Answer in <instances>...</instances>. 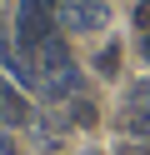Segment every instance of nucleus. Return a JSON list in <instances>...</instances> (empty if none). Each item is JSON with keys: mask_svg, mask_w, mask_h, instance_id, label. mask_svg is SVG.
Returning a JSON list of instances; mask_svg holds the SVG:
<instances>
[{"mask_svg": "<svg viewBox=\"0 0 150 155\" xmlns=\"http://www.w3.org/2000/svg\"><path fill=\"white\" fill-rule=\"evenodd\" d=\"M105 0H60V20L70 25V30H80V35H90V30H100L105 25Z\"/></svg>", "mask_w": 150, "mask_h": 155, "instance_id": "obj_1", "label": "nucleus"}, {"mask_svg": "<svg viewBox=\"0 0 150 155\" xmlns=\"http://www.w3.org/2000/svg\"><path fill=\"white\" fill-rule=\"evenodd\" d=\"M115 65H120V50H115V45H105L100 60H95V70H100V75H115Z\"/></svg>", "mask_w": 150, "mask_h": 155, "instance_id": "obj_7", "label": "nucleus"}, {"mask_svg": "<svg viewBox=\"0 0 150 155\" xmlns=\"http://www.w3.org/2000/svg\"><path fill=\"white\" fill-rule=\"evenodd\" d=\"M35 60L45 65V75H55V70H65V65H70V45L60 40V35H50V40L40 45V55H35Z\"/></svg>", "mask_w": 150, "mask_h": 155, "instance_id": "obj_4", "label": "nucleus"}, {"mask_svg": "<svg viewBox=\"0 0 150 155\" xmlns=\"http://www.w3.org/2000/svg\"><path fill=\"white\" fill-rule=\"evenodd\" d=\"M125 130H130V135H145V140H150V110H135V115L125 120Z\"/></svg>", "mask_w": 150, "mask_h": 155, "instance_id": "obj_8", "label": "nucleus"}, {"mask_svg": "<svg viewBox=\"0 0 150 155\" xmlns=\"http://www.w3.org/2000/svg\"><path fill=\"white\" fill-rule=\"evenodd\" d=\"M80 85H85V75H80L75 65H65V70L45 75V95H50V100H75V95H85Z\"/></svg>", "mask_w": 150, "mask_h": 155, "instance_id": "obj_3", "label": "nucleus"}, {"mask_svg": "<svg viewBox=\"0 0 150 155\" xmlns=\"http://www.w3.org/2000/svg\"><path fill=\"white\" fill-rule=\"evenodd\" d=\"M70 120H75L80 130H95V100H90V95H75V100H70Z\"/></svg>", "mask_w": 150, "mask_h": 155, "instance_id": "obj_5", "label": "nucleus"}, {"mask_svg": "<svg viewBox=\"0 0 150 155\" xmlns=\"http://www.w3.org/2000/svg\"><path fill=\"white\" fill-rule=\"evenodd\" d=\"M0 120L20 130V125H35V110H30V100H25L20 90H10V85H0Z\"/></svg>", "mask_w": 150, "mask_h": 155, "instance_id": "obj_2", "label": "nucleus"}, {"mask_svg": "<svg viewBox=\"0 0 150 155\" xmlns=\"http://www.w3.org/2000/svg\"><path fill=\"white\" fill-rule=\"evenodd\" d=\"M0 155H20V150H15V140H10V135H0Z\"/></svg>", "mask_w": 150, "mask_h": 155, "instance_id": "obj_11", "label": "nucleus"}, {"mask_svg": "<svg viewBox=\"0 0 150 155\" xmlns=\"http://www.w3.org/2000/svg\"><path fill=\"white\" fill-rule=\"evenodd\" d=\"M125 110H150V80H135V90H125Z\"/></svg>", "mask_w": 150, "mask_h": 155, "instance_id": "obj_6", "label": "nucleus"}, {"mask_svg": "<svg viewBox=\"0 0 150 155\" xmlns=\"http://www.w3.org/2000/svg\"><path fill=\"white\" fill-rule=\"evenodd\" d=\"M140 55H145V60H150V30L140 35Z\"/></svg>", "mask_w": 150, "mask_h": 155, "instance_id": "obj_12", "label": "nucleus"}, {"mask_svg": "<svg viewBox=\"0 0 150 155\" xmlns=\"http://www.w3.org/2000/svg\"><path fill=\"white\" fill-rule=\"evenodd\" d=\"M10 55L15 50H10V40H5V15H0V60H10Z\"/></svg>", "mask_w": 150, "mask_h": 155, "instance_id": "obj_10", "label": "nucleus"}, {"mask_svg": "<svg viewBox=\"0 0 150 155\" xmlns=\"http://www.w3.org/2000/svg\"><path fill=\"white\" fill-rule=\"evenodd\" d=\"M135 25H140V30H150V0H140V5H135Z\"/></svg>", "mask_w": 150, "mask_h": 155, "instance_id": "obj_9", "label": "nucleus"}]
</instances>
